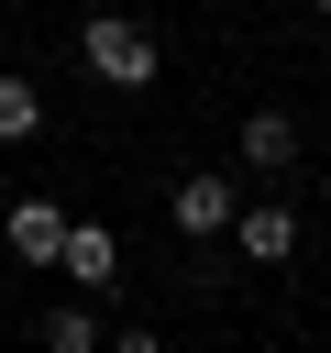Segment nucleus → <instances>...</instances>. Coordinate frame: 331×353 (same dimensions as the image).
I'll return each mask as SVG.
<instances>
[{"label": "nucleus", "instance_id": "2", "mask_svg": "<svg viewBox=\"0 0 331 353\" xmlns=\"http://www.w3.org/2000/svg\"><path fill=\"white\" fill-rule=\"evenodd\" d=\"M55 276H77V287L99 298V287L121 276V232H110V221H66V254H55Z\"/></svg>", "mask_w": 331, "mask_h": 353}, {"label": "nucleus", "instance_id": "7", "mask_svg": "<svg viewBox=\"0 0 331 353\" xmlns=\"http://www.w3.org/2000/svg\"><path fill=\"white\" fill-rule=\"evenodd\" d=\"M44 132V88L33 77H0V143H33Z\"/></svg>", "mask_w": 331, "mask_h": 353}, {"label": "nucleus", "instance_id": "4", "mask_svg": "<svg viewBox=\"0 0 331 353\" xmlns=\"http://www.w3.org/2000/svg\"><path fill=\"white\" fill-rule=\"evenodd\" d=\"M232 243H243L254 265H287V254H298V210H287V199H254V210H232Z\"/></svg>", "mask_w": 331, "mask_h": 353}, {"label": "nucleus", "instance_id": "3", "mask_svg": "<svg viewBox=\"0 0 331 353\" xmlns=\"http://www.w3.org/2000/svg\"><path fill=\"white\" fill-rule=\"evenodd\" d=\"M0 232H11V265H55V254H66V210H55V199H11Z\"/></svg>", "mask_w": 331, "mask_h": 353}, {"label": "nucleus", "instance_id": "6", "mask_svg": "<svg viewBox=\"0 0 331 353\" xmlns=\"http://www.w3.org/2000/svg\"><path fill=\"white\" fill-rule=\"evenodd\" d=\"M232 176H177V232H232Z\"/></svg>", "mask_w": 331, "mask_h": 353}, {"label": "nucleus", "instance_id": "9", "mask_svg": "<svg viewBox=\"0 0 331 353\" xmlns=\"http://www.w3.org/2000/svg\"><path fill=\"white\" fill-rule=\"evenodd\" d=\"M110 353H166V342L154 331H110Z\"/></svg>", "mask_w": 331, "mask_h": 353}, {"label": "nucleus", "instance_id": "11", "mask_svg": "<svg viewBox=\"0 0 331 353\" xmlns=\"http://www.w3.org/2000/svg\"><path fill=\"white\" fill-rule=\"evenodd\" d=\"M320 199H331V176H320Z\"/></svg>", "mask_w": 331, "mask_h": 353}, {"label": "nucleus", "instance_id": "5", "mask_svg": "<svg viewBox=\"0 0 331 353\" xmlns=\"http://www.w3.org/2000/svg\"><path fill=\"white\" fill-rule=\"evenodd\" d=\"M243 165H254V176H287V165H298V121H287V110H243Z\"/></svg>", "mask_w": 331, "mask_h": 353}, {"label": "nucleus", "instance_id": "1", "mask_svg": "<svg viewBox=\"0 0 331 353\" xmlns=\"http://www.w3.org/2000/svg\"><path fill=\"white\" fill-rule=\"evenodd\" d=\"M77 66H88L99 88H154L166 55H154V33H143L132 11H88V22H77Z\"/></svg>", "mask_w": 331, "mask_h": 353}, {"label": "nucleus", "instance_id": "10", "mask_svg": "<svg viewBox=\"0 0 331 353\" xmlns=\"http://www.w3.org/2000/svg\"><path fill=\"white\" fill-rule=\"evenodd\" d=\"M320 22H331V0H320Z\"/></svg>", "mask_w": 331, "mask_h": 353}, {"label": "nucleus", "instance_id": "8", "mask_svg": "<svg viewBox=\"0 0 331 353\" xmlns=\"http://www.w3.org/2000/svg\"><path fill=\"white\" fill-rule=\"evenodd\" d=\"M33 342H44V353H110L88 309H44V331H33Z\"/></svg>", "mask_w": 331, "mask_h": 353}]
</instances>
